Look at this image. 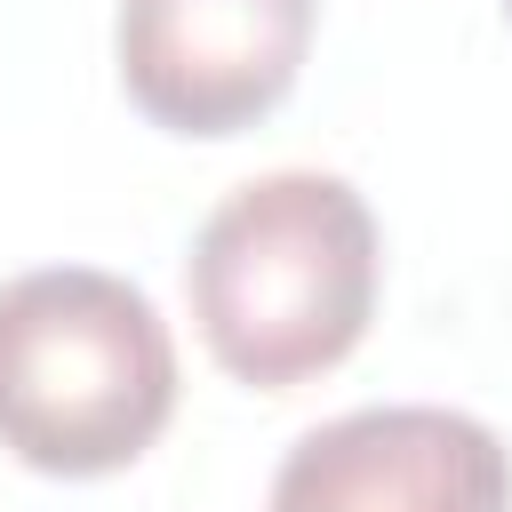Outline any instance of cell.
I'll return each mask as SVG.
<instances>
[{
    "mask_svg": "<svg viewBox=\"0 0 512 512\" xmlns=\"http://www.w3.org/2000/svg\"><path fill=\"white\" fill-rule=\"evenodd\" d=\"M376 288V216L328 168H272L224 192L184 256V296L208 360L256 392H296L328 376L368 336Z\"/></svg>",
    "mask_w": 512,
    "mask_h": 512,
    "instance_id": "cell-1",
    "label": "cell"
},
{
    "mask_svg": "<svg viewBox=\"0 0 512 512\" xmlns=\"http://www.w3.org/2000/svg\"><path fill=\"white\" fill-rule=\"evenodd\" d=\"M176 416V336L96 264L0 280V448L48 480L128 472Z\"/></svg>",
    "mask_w": 512,
    "mask_h": 512,
    "instance_id": "cell-2",
    "label": "cell"
},
{
    "mask_svg": "<svg viewBox=\"0 0 512 512\" xmlns=\"http://www.w3.org/2000/svg\"><path fill=\"white\" fill-rule=\"evenodd\" d=\"M312 16V0H120V88L168 136H240L288 104Z\"/></svg>",
    "mask_w": 512,
    "mask_h": 512,
    "instance_id": "cell-3",
    "label": "cell"
},
{
    "mask_svg": "<svg viewBox=\"0 0 512 512\" xmlns=\"http://www.w3.org/2000/svg\"><path fill=\"white\" fill-rule=\"evenodd\" d=\"M264 512H512V448L464 408H352L280 456Z\"/></svg>",
    "mask_w": 512,
    "mask_h": 512,
    "instance_id": "cell-4",
    "label": "cell"
},
{
    "mask_svg": "<svg viewBox=\"0 0 512 512\" xmlns=\"http://www.w3.org/2000/svg\"><path fill=\"white\" fill-rule=\"evenodd\" d=\"M504 16H512V0H504Z\"/></svg>",
    "mask_w": 512,
    "mask_h": 512,
    "instance_id": "cell-5",
    "label": "cell"
}]
</instances>
